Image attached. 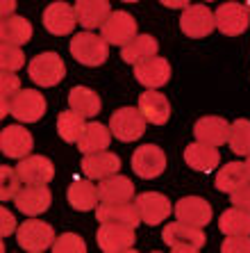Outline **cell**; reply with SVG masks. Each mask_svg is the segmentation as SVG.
I'll list each match as a JSON object with an SVG mask.
<instances>
[{"label":"cell","instance_id":"6da1fadb","mask_svg":"<svg viewBox=\"0 0 250 253\" xmlns=\"http://www.w3.org/2000/svg\"><path fill=\"white\" fill-rule=\"evenodd\" d=\"M162 240L178 253H196L205 247V233L198 226L184 224V221H173V224L164 226Z\"/></svg>","mask_w":250,"mask_h":253},{"label":"cell","instance_id":"7a4b0ae2","mask_svg":"<svg viewBox=\"0 0 250 253\" xmlns=\"http://www.w3.org/2000/svg\"><path fill=\"white\" fill-rule=\"evenodd\" d=\"M109 43L103 37L93 35V32H80L71 39V55L84 66H100L107 62L109 55Z\"/></svg>","mask_w":250,"mask_h":253},{"label":"cell","instance_id":"3957f363","mask_svg":"<svg viewBox=\"0 0 250 253\" xmlns=\"http://www.w3.org/2000/svg\"><path fill=\"white\" fill-rule=\"evenodd\" d=\"M16 240H18V247L25 249V251L41 253L53 247L57 237H55V230L50 224L39 221V219H28L25 224L18 226Z\"/></svg>","mask_w":250,"mask_h":253},{"label":"cell","instance_id":"277c9868","mask_svg":"<svg viewBox=\"0 0 250 253\" xmlns=\"http://www.w3.org/2000/svg\"><path fill=\"white\" fill-rule=\"evenodd\" d=\"M28 73L39 87H55L66 76V66L57 53H41L30 59Z\"/></svg>","mask_w":250,"mask_h":253},{"label":"cell","instance_id":"5b68a950","mask_svg":"<svg viewBox=\"0 0 250 253\" xmlns=\"http://www.w3.org/2000/svg\"><path fill=\"white\" fill-rule=\"evenodd\" d=\"M109 130L121 141H137L145 132V117L139 107H121L111 114Z\"/></svg>","mask_w":250,"mask_h":253},{"label":"cell","instance_id":"8992f818","mask_svg":"<svg viewBox=\"0 0 250 253\" xmlns=\"http://www.w3.org/2000/svg\"><path fill=\"white\" fill-rule=\"evenodd\" d=\"M96 219L100 224H125L137 228L141 221V212L137 201H103L96 208Z\"/></svg>","mask_w":250,"mask_h":253},{"label":"cell","instance_id":"52a82bcc","mask_svg":"<svg viewBox=\"0 0 250 253\" xmlns=\"http://www.w3.org/2000/svg\"><path fill=\"white\" fill-rule=\"evenodd\" d=\"M216 28V16L205 5H189L180 16V30L191 39L210 37Z\"/></svg>","mask_w":250,"mask_h":253},{"label":"cell","instance_id":"ba28073f","mask_svg":"<svg viewBox=\"0 0 250 253\" xmlns=\"http://www.w3.org/2000/svg\"><path fill=\"white\" fill-rule=\"evenodd\" d=\"M166 169V155L159 146L155 144H145V146H139L132 153V171L139 178H157L164 173Z\"/></svg>","mask_w":250,"mask_h":253},{"label":"cell","instance_id":"9c48e42d","mask_svg":"<svg viewBox=\"0 0 250 253\" xmlns=\"http://www.w3.org/2000/svg\"><path fill=\"white\" fill-rule=\"evenodd\" d=\"M103 30V39L111 46H125L128 42H132L137 37V21L132 14L128 12H111L107 16V21L100 25Z\"/></svg>","mask_w":250,"mask_h":253},{"label":"cell","instance_id":"30bf717a","mask_svg":"<svg viewBox=\"0 0 250 253\" xmlns=\"http://www.w3.org/2000/svg\"><path fill=\"white\" fill-rule=\"evenodd\" d=\"M216 16V28L221 30L225 37H239L248 30L250 23V12L246 5L239 2H225L214 12Z\"/></svg>","mask_w":250,"mask_h":253},{"label":"cell","instance_id":"8fae6325","mask_svg":"<svg viewBox=\"0 0 250 253\" xmlns=\"http://www.w3.org/2000/svg\"><path fill=\"white\" fill-rule=\"evenodd\" d=\"M98 247L107 253L132 251L134 249V228L125 224H100L98 228Z\"/></svg>","mask_w":250,"mask_h":253},{"label":"cell","instance_id":"7c38bea8","mask_svg":"<svg viewBox=\"0 0 250 253\" xmlns=\"http://www.w3.org/2000/svg\"><path fill=\"white\" fill-rule=\"evenodd\" d=\"M77 23V14H75V7H71L69 2H53V5L46 7L43 12V28L55 37H66L75 30Z\"/></svg>","mask_w":250,"mask_h":253},{"label":"cell","instance_id":"4fadbf2b","mask_svg":"<svg viewBox=\"0 0 250 253\" xmlns=\"http://www.w3.org/2000/svg\"><path fill=\"white\" fill-rule=\"evenodd\" d=\"M134 78L148 89H159L171 80V64L164 57H145L134 64Z\"/></svg>","mask_w":250,"mask_h":253},{"label":"cell","instance_id":"5bb4252c","mask_svg":"<svg viewBox=\"0 0 250 253\" xmlns=\"http://www.w3.org/2000/svg\"><path fill=\"white\" fill-rule=\"evenodd\" d=\"M12 114L23 124H35L46 114V98L35 89H21L12 98Z\"/></svg>","mask_w":250,"mask_h":253},{"label":"cell","instance_id":"9a60e30c","mask_svg":"<svg viewBox=\"0 0 250 253\" xmlns=\"http://www.w3.org/2000/svg\"><path fill=\"white\" fill-rule=\"evenodd\" d=\"M16 173L25 185H48L55 176V167L43 155H28L16 165Z\"/></svg>","mask_w":250,"mask_h":253},{"label":"cell","instance_id":"2e32d148","mask_svg":"<svg viewBox=\"0 0 250 253\" xmlns=\"http://www.w3.org/2000/svg\"><path fill=\"white\" fill-rule=\"evenodd\" d=\"M0 148H2V153L7 158L23 160L35 148V139L30 135V130L23 128V126H7L0 132Z\"/></svg>","mask_w":250,"mask_h":253},{"label":"cell","instance_id":"e0dca14e","mask_svg":"<svg viewBox=\"0 0 250 253\" xmlns=\"http://www.w3.org/2000/svg\"><path fill=\"white\" fill-rule=\"evenodd\" d=\"M18 212H23L28 217H36L41 212H46L53 203V194L46 185H25L14 199Z\"/></svg>","mask_w":250,"mask_h":253},{"label":"cell","instance_id":"ac0fdd59","mask_svg":"<svg viewBox=\"0 0 250 253\" xmlns=\"http://www.w3.org/2000/svg\"><path fill=\"white\" fill-rule=\"evenodd\" d=\"M137 208L141 212V221L148 226L162 224L164 219H169L171 212H173L171 201L164 194H157V192H143V194H139L137 196Z\"/></svg>","mask_w":250,"mask_h":253},{"label":"cell","instance_id":"d6986e66","mask_svg":"<svg viewBox=\"0 0 250 253\" xmlns=\"http://www.w3.org/2000/svg\"><path fill=\"white\" fill-rule=\"evenodd\" d=\"M175 217L184 224L203 228L212 221V206L203 196H184L175 203Z\"/></svg>","mask_w":250,"mask_h":253},{"label":"cell","instance_id":"ffe728a7","mask_svg":"<svg viewBox=\"0 0 250 253\" xmlns=\"http://www.w3.org/2000/svg\"><path fill=\"white\" fill-rule=\"evenodd\" d=\"M118 169H121V158L116 153H109V151H96V153L84 155V160H82V171L91 180L109 178L118 173Z\"/></svg>","mask_w":250,"mask_h":253},{"label":"cell","instance_id":"44dd1931","mask_svg":"<svg viewBox=\"0 0 250 253\" xmlns=\"http://www.w3.org/2000/svg\"><path fill=\"white\" fill-rule=\"evenodd\" d=\"M184 162L191 167L193 171L212 173V171L218 167V162H221V153H218V148L212 146V144L196 141V144H189V146L184 148Z\"/></svg>","mask_w":250,"mask_h":253},{"label":"cell","instance_id":"7402d4cb","mask_svg":"<svg viewBox=\"0 0 250 253\" xmlns=\"http://www.w3.org/2000/svg\"><path fill=\"white\" fill-rule=\"evenodd\" d=\"M193 135L203 144H212V146H223L230 139V124L221 117H203L198 119L193 126Z\"/></svg>","mask_w":250,"mask_h":253},{"label":"cell","instance_id":"603a6c76","mask_svg":"<svg viewBox=\"0 0 250 253\" xmlns=\"http://www.w3.org/2000/svg\"><path fill=\"white\" fill-rule=\"evenodd\" d=\"M139 110L145 117V121H150L155 126H164L171 119V103L169 98L159 91H143L139 96Z\"/></svg>","mask_w":250,"mask_h":253},{"label":"cell","instance_id":"cb8c5ba5","mask_svg":"<svg viewBox=\"0 0 250 253\" xmlns=\"http://www.w3.org/2000/svg\"><path fill=\"white\" fill-rule=\"evenodd\" d=\"M75 14H77V23L82 28L93 30L107 21V16L111 14L109 0H77L75 2Z\"/></svg>","mask_w":250,"mask_h":253},{"label":"cell","instance_id":"d4e9b609","mask_svg":"<svg viewBox=\"0 0 250 253\" xmlns=\"http://www.w3.org/2000/svg\"><path fill=\"white\" fill-rule=\"evenodd\" d=\"M0 39L2 43L23 46L32 39V23L23 16H7L0 23Z\"/></svg>","mask_w":250,"mask_h":253},{"label":"cell","instance_id":"484cf974","mask_svg":"<svg viewBox=\"0 0 250 253\" xmlns=\"http://www.w3.org/2000/svg\"><path fill=\"white\" fill-rule=\"evenodd\" d=\"M69 203L73 210H93L98 208V201H100V194H98V187L89 180H73L69 187Z\"/></svg>","mask_w":250,"mask_h":253},{"label":"cell","instance_id":"4316f807","mask_svg":"<svg viewBox=\"0 0 250 253\" xmlns=\"http://www.w3.org/2000/svg\"><path fill=\"white\" fill-rule=\"evenodd\" d=\"M100 201H132L134 196V183L125 176H114L103 178L98 185Z\"/></svg>","mask_w":250,"mask_h":253},{"label":"cell","instance_id":"83f0119b","mask_svg":"<svg viewBox=\"0 0 250 253\" xmlns=\"http://www.w3.org/2000/svg\"><path fill=\"white\" fill-rule=\"evenodd\" d=\"M157 50H159V43H157L155 37L137 35L132 42H128L121 48V57H123V62H128V64H137V62H141V59L157 55Z\"/></svg>","mask_w":250,"mask_h":253},{"label":"cell","instance_id":"f1b7e54d","mask_svg":"<svg viewBox=\"0 0 250 253\" xmlns=\"http://www.w3.org/2000/svg\"><path fill=\"white\" fill-rule=\"evenodd\" d=\"M111 141V130L105 128L103 124H87L84 132H82L77 148L82 151V155L96 153V151H107Z\"/></svg>","mask_w":250,"mask_h":253},{"label":"cell","instance_id":"f546056e","mask_svg":"<svg viewBox=\"0 0 250 253\" xmlns=\"http://www.w3.org/2000/svg\"><path fill=\"white\" fill-rule=\"evenodd\" d=\"M250 183L248 173H246L244 162H230L225 165L218 173H216V189L218 192H225V194H232L234 189H239L241 185Z\"/></svg>","mask_w":250,"mask_h":253},{"label":"cell","instance_id":"4dcf8cb0","mask_svg":"<svg viewBox=\"0 0 250 253\" xmlns=\"http://www.w3.org/2000/svg\"><path fill=\"white\" fill-rule=\"evenodd\" d=\"M69 107L82 117H96L100 112V96L89 87H73L69 94Z\"/></svg>","mask_w":250,"mask_h":253},{"label":"cell","instance_id":"1f68e13d","mask_svg":"<svg viewBox=\"0 0 250 253\" xmlns=\"http://www.w3.org/2000/svg\"><path fill=\"white\" fill-rule=\"evenodd\" d=\"M84 119L80 112H75V110H66V112H59L57 117V132L59 137L64 141H69V144H77L82 137V132H84V128H87V124H84Z\"/></svg>","mask_w":250,"mask_h":253},{"label":"cell","instance_id":"d6a6232c","mask_svg":"<svg viewBox=\"0 0 250 253\" xmlns=\"http://www.w3.org/2000/svg\"><path fill=\"white\" fill-rule=\"evenodd\" d=\"M218 228L223 235H250V212L234 206L225 210L218 219Z\"/></svg>","mask_w":250,"mask_h":253},{"label":"cell","instance_id":"836d02e7","mask_svg":"<svg viewBox=\"0 0 250 253\" xmlns=\"http://www.w3.org/2000/svg\"><path fill=\"white\" fill-rule=\"evenodd\" d=\"M230 148L237 155H250V121L248 119H237L230 126Z\"/></svg>","mask_w":250,"mask_h":253},{"label":"cell","instance_id":"e575fe53","mask_svg":"<svg viewBox=\"0 0 250 253\" xmlns=\"http://www.w3.org/2000/svg\"><path fill=\"white\" fill-rule=\"evenodd\" d=\"M0 91H2V110L0 114L7 117V114L12 112V98L21 91V80L14 76L12 71H2V76H0Z\"/></svg>","mask_w":250,"mask_h":253},{"label":"cell","instance_id":"d590c367","mask_svg":"<svg viewBox=\"0 0 250 253\" xmlns=\"http://www.w3.org/2000/svg\"><path fill=\"white\" fill-rule=\"evenodd\" d=\"M25 64V55L21 50V46H12V43H2L0 48V66L2 71H18Z\"/></svg>","mask_w":250,"mask_h":253},{"label":"cell","instance_id":"8d00e7d4","mask_svg":"<svg viewBox=\"0 0 250 253\" xmlns=\"http://www.w3.org/2000/svg\"><path fill=\"white\" fill-rule=\"evenodd\" d=\"M53 251L55 253H84L87 251V244L75 233H64V235H59L55 240Z\"/></svg>","mask_w":250,"mask_h":253},{"label":"cell","instance_id":"74e56055","mask_svg":"<svg viewBox=\"0 0 250 253\" xmlns=\"http://www.w3.org/2000/svg\"><path fill=\"white\" fill-rule=\"evenodd\" d=\"M0 176H2V180H0V199L2 201H9V199H16V194L21 192L18 189V183H21V178H18L16 169H9V167H2L0 169Z\"/></svg>","mask_w":250,"mask_h":253},{"label":"cell","instance_id":"f35d334b","mask_svg":"<svg viewBox=\"0 0 250 253\" xmlns=\"http://www.w3.org/2000/svg\"><path fill=\"white\" fill-rule=\"evenodd\" d=\"M223 253H250V235H227L221 244Z\"/></svg>","mask_w":250,"mask_h":253},{"label":"cell","instance_id":"ab89813d","mask_svg":"<svg viewBox=\"0 0 250 253\" xmlns=\"http://www.w3.org/2000/svg\"><path fill=\"white\" fill-rule=\"evenodd\" d=\"M230 201H232V206L250 212V183H246V185H241L239 189H234L232 194H230Z\"/></svg>","mask_w":250,"mask_h":253},{"label":"cell","instance_id":"60d3db41","mask_svg":"<svg viewBox=\"0 0 250 253\" xmlns=\"http://www.w3.org/2000/svg\"><path fill=\"white\" fill-rule=\"evenodd\" d=\"M0 217H2V237H7L14 228H16V219H14V214H9V210H7V208H2Z\"/></svg>","mask_w":250,"mask_h":253},{"label":"cell","instance_id":"b9f144b4","mask_svg":"<svg viewBox=\"0 0 250 253\" xmlns=\"http://www.w3.org/2000/svg\"><path fill=\"white\" fill-rule=\"evenodd\" d=\"M164 7H171V9H186L189 7V0H159Z\"/></svg>","mask_w":250,"mask_h":253},{"label":"cell","instance_id":"7bdbcfd3","mask_svg":"<svg viewBox=\"0 0 250 253\" xmlns=\"http://www.w3.org/2000/svg\"><path fill=\"white\" fill-rule=\"evenodd\" d=\"M14 9H16V0H2V18L12 16Z\"/></svg>","mask_w":250,"mask_h":253},{"label":"cell","instance_id":"ee69618b","mask_svg":"<svg viewBox=\"0 0 250 253\" xmlns=\"http://www.w3.org/2000/svg\"><path fill=\"white\" fill-rule=\"evenodd\" d=\"M244 167H246V173H248V180H250V155H246Z\"/></svg>","mask_w":250,"mask_h":253},{"label":"cell","instance_id":"f6af8a7d","mask_svg":"<svg viewBox=\"0 0 250 253\" xmlns=\"http://www.w3.org/2000/svg\"><path fill=\"white\" fill-rule=\"evenodd\" d=\"M246 7H248V12H250V0H246Z\"/></svg>","mask_w":250,"mask_h":253},{"label":"cell","instance_id":"bcb514c9","mask_svg":"<svg viewBox=\"0 0 250 253\" xmlns=\"http://www.w3.org/2000/svg\"><path fill=\"white\" fill-rule=\"evenodd\" d=\"M123 2H139V0H123Z\"/></svg>","mask_w":250,"mask_h":253}]
</instances>
